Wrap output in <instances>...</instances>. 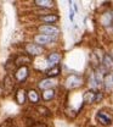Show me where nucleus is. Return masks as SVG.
I'll list each match as a JSON object with an SVG mask.
<instances>
[{
	"instance_id": "nucleus-3",
	"label": "nucleus",
	"mask_w": 113,
	"mask_h": 127,
	"mask_svg": "<svg viewBox=\"0 0 113 127\" xmlns=\"http://www.w3.org/2000/svg\"><path fill=\"white\" fill-rule=\"evenodd\" d=\"M24 50H26V54L29 55V56H40L45 53V48L37 44V43H27L24 45Z\"/></svg>"
},
{
	"instance_id": "nucleus-11",
	"label": "nucleus",
	"mask_w": 113,
	"mask_h": 127,
	"mask_svg": "<svg viewBox=\"0 0 113 127\" xmlns=\"http://www.w3.org/2000/svg\"><path fill=\"white\" fill-rule=\"evenodd\" d=\"M61 60H62V54L60 51H56V50L50 51L48 54V56H46V61L51 65V67L52 66H57L58 64L61 63Z\"/></svg>"
},
{
	"instance_id": "nucleus-10",
	"label": "nucleus",
	"mask_w": 113,
	"mask_h": 127,
	"mask_svg": "<svg viewBox=\"0 0 113 127\" xmlns=\"http://www.w3.org/2000/svg\"><path fill=\"white\" fill-rule=\"evenodd\" d=\"M32 56L27 55V54H18L16 58H14V64L16 67L19 66H29L32 64Z\"/></svg>"
},
{
	"instance_id": "nucleus-25",
	"label": "nucleus",
	"mask_w": 113,
	"mask_h": 127,
	"mask_svg": "<svg viewBox=\"0 0 113 127\" xmlns=\"http://www.w3.org/2000/svg\"><path fill=\"white\" fill-rule=\"evenodd\" d=\"M0 127H9V122H7V121H5L2 125H0Z\"/></svg>"
},
{
	"instance_id": "nucleus-4",
	"label": "nucleus",
	"mask_w": 113,
	"mask_h": 127,
	"mask_svg": "<svg viewBox=\"0 0 113 127\" xmlns=\"http://www.w3.org/2000/svg\"><path fill=\"white\" fill-rule=\"evenodd\" d=\"M15 78L10 75V73H6L2 78V82H1V87L4 89V93L6 94H10L15 91Z\"/></svg>"
},
{
	"instance_id": "nucleus-9",
	"label": "nucleus",
	"mask_w": 113,
	"mask_h": 127,
	"mask_svg": "<svg viewBox=\"0 0 113 127\" xmlns=\"http://www.w3.org/2000/svg\"><path fill=\"white\" fill-rule=\"evenodd\" d=\"M96 120L98 121V124H101L102 126H110V125H112V122H113L112 115H108L106 111H103V110L97 111Z\"/></svg>"
},
{
	"instance_id": "nucleus-22",
	"label": "nucleus",
	"mask_w": 113,
	"mask_h": 127,
	"mask_svg": "<svg viewBox=\"0 0 113 127\" xmlns=\"http://www.w3.org/2000/svg\"><path fill=\"white\" fill-rule=\"evenodd\" d=\"M103 96H105V94L102 93V92H96V95H95V103H100L102 99H103Z\"/></svg>"
},
{
	"instance_id": "nucleus-16",
	"label": "nucleus",
	"mask_w": 113,
	"mask_h": 127,
	"mask_svg": "<svg viewBox=\"0 0 113 127\" xmlns=\"http://www.w3.org/2000/svg\"><path fill=\"white\" fill-rule=\"evenodd\" d=\"M101 65L106 68L107 72H110V71L112 72L113 71V59L108 53L105 54V56H103V59H102V61H101Z\"/></svg>"
},
{
	"instance_id": "nucleus-28",
	"label": "nucleus",
	"mask_w": 113,
	"mask_h": 127,
	"mask_svg": "<svg viewBox=\"0 0 113 127\" xmlns=\"http://www.w3.org/2000/svg\"><path fill=\"white\" fill-rule=\"evenodd\" d=\"M111 27H112V30H113V23H112V26H111Z\"/></svg>"
},
{
	"instance_id": "nucleus-29",
	"label": "nucleus",
	"mask_w": 113,
	"mask_h": 127,
	"mask_svg": "<svg viewBox=\"0 0 113 127\" xmlns=\"http://www.w3.org/2000/svg\"><path fill=\"white\" fill-rule=\"evenodd\" d=\"M37 127H38V126H37Z\"/></svg>"
},
{
	"instance_id": "nucleus-24",
	"label": "nucleus",
	"mask_w": 113,
	"mask_h": 127,
	"mask_svg": "<svg viewBox=\"0 0 113 127\" xmlns=\"http://www.w3.org/2000/svg\"><path fill=\"white\" fill-rule=\"evenodd\" d=\"M73 4V9H74V12H78V5L75 2H72Z\"/></svg>"
},
{
	"instance_id": "nucleus-5",
	"label": "nucleus",
	"mask_w": 113,
	"mask_h": 127,
	"mask_svg": "<svg viewBox=\"0 0 113 127\" xmlns=\"http://www.w3.org/2000/svg\"><path fill=\"white\" fill-rule=\"evenodd\" d=\"M38 32H40V34H45L50 37H57L60 34V28L54 25H41L38 27Z\"/></svg>"
},
{
	"instance_id": "nucleus-14",
	"label": "nucleus",
	"mask_w": 113,
	"mask_h": 127,
	"mask_svg": "<svg viewBox=\"0 0 113 127\" xmlns=\"http://www.w3.org/2000/svg\"><path fill=\"white\" fill-rule=\"evenodd\" d=\"M15 100L18 105H23L27 101V89L19 87L15 92Z\"/></svg>"
},
{
	"instance_id": "nucleus-17",
	"label": "nucleus",
	"mask_w": 113,
	"mask_h": 127,
	"mask_svg": "<svg viewBox=\"0 0 113 127\" xmlns=\"http://www.w3.org/2000/svg\"><path fill=\"white\" fill-rule=\"evenodd\" d=\"M45 75H46L48 78L58 77V76L61 75V67H60L58 65H57V66H52V67H50V68H48V70L45 71Z\"/></svg>"
},
{
	"instance_id": "nucleus-23",
	"label": "nucleus",
	"mask_w": 113,
	"mask_h": 127,
	"mask_svg": "<svg viewBox=\"0 0 113 127\" xmlns=\"http://www.w3.org/2000/svg\"><path fill=\"white\" fill-rule=\"evenodd\" d=\"M74 14H75V12H74V10H73L72 7H69V20H71V21H73V20H74Z\"/></svg>"
},
{
	"instance_id": "nucleus-15",
	"label": "nucleus",
	"mask_w": 113,
	"mask_h": 127,
	"mask_svg": "<svg viewBox=\"0 0 113 127\" xmlns=\"http://www.w3.org/2000/svg\"><path fill=\"white\" fill-rule=\"evenodd\" d=\"M100 22L103 27H111L113 23V17H112V14L110 11H106L103 12L101 17H100Z\"/></svg>"
},
{
	"instance_id": "nucleus-20",
	"label": "nucleus",
	"mask_w": 113,
	"mask_h": 127,
	"mask_svg": "<svg viewBox=\"0 0 113 127\" xmlns=\"http://www.w3.org/2000/svg\"><path fill=\"white\" fill-rule=\"evenodd\" d=\"M35 111L39 114V115H41V116H44V117H51L52 116V114H51V110L46 108V106H44V105H37L35 106Z\"/></svg>"
},
{
	"instance_id": "nucleus-21",
	"label": "nucleus",
	"mask_w": 113,
	"mask_h": 127,
	"mask_svg": "<svg viewBox=\"0 0 113 127\" xmlns=\"http://www.w3.org/2000/svg\"><path fill=\"white\" fill-rule=\"evenodd\" d=\"M102 86L105 87V89H106L107 92L112 91V88H113V78H112V75H111V73H107V75L105 76L103 82H102Z\"/></svg>"
},
{
	"instance_id": "nucleus-12",
	"label": "nucleus",
	"mask_w": 113,
	"mask_h": 127,
	"mask_svg": "<svg viewBox=\"0 0 113 127\" xmlns=\"http://www.w3.org/2000/svg\"><path fill=\"white\" fill-rule=\"evenodd\" d=\"M37 84H38V88H39V89L46 91V89H51V88H54L55 86H57V82H56L54 78H48V77H45V78L40 79Z\"/></svg>"
},
{
	"instance_id": "nucleus-27",
	"label": "nucleus",
	"mask_w": 113,
	"mask_h": 127,
	"mask_svg": "<svg viewBox=\"0 0 113 127\" xmlns=\"http://www.w3.org/2000/svg\"><path fill=\"white\" fill-rule=\"evenodd\" d=\"M111 14H112V17H113V10H112V11H111Z\"/></svg>"
},
{
	"instance_id": "nucleus-7",
	"label": "nucleus",
	"mask_w": 113,
	"mask_h": 127,
	"mask_svg": "<svg viewBox=\"0 0 113 127\" xmlns=\"http://www.w3.org/2000/svg\"><path fill=\"white\" fill-rule=\"evenodd\" d=\"M57 37H50V35H45V34H35L34 35V43L45 47L48 44H51L54 42H56Z\"/></svg>"
},
{
	"instance_id": "nucleus-19",
	"label": "nucleus",
	"mask_w": 113,
	"mask_h": 127,
	"mask_svg": "<svg viewBox=\"0 0 113 127\" xmlns=\"http://www.w3.org/2000/svg\"><path fill=\"white\" fill-rule=\"evenodd\" d=\"M95 95H96V92L94 91H86L84 95H83V100L85 104H94L95 103Z\"/></svg>"
},
{
	"instance_id": "nucleus-18",
	"label": "nucleus",
	"mask_w": 113,
	"mask_h": 127,
	"mask_svg": "<svg viewBox=\"0 0 113 127\" xmlns=\"http://www.w3.org/2000/svg\"><path fill=\"white\" fill-rule=\"evenodd\" d=\"M40 94H41V100H44V101H51L56 96V91L54 88H51V89L43 91Z\"/></svg>"
},
{
	"instance_id": "nucleus-6",
	"label": "nucleus",
	"mask_w": 113,
	"mask_h": 127,
	"mask_svg": "<svg viewBox=\"0 0 113 127\" xmlns=\"http://www.w3.org/2000/svg\"><path fill=\"white\" fill-rule=\"evenodd\" d=\"M27 100L32 105H35V106L39 105L40 101H41V94H40V92H38V89H35V88L27 89Z\"/></svg>"
},
{
	"instance_id": "nucleus-2",
	"label": "nucleus",
	"mask_w": 113,
	"mask_h": 127,
	"mask_svg": "<svg viewBox=\"0 0 113 127\" xmlns=\"http://www.w3.org/2000/svg\"><path fill=\"white\" fill-rule=\"evenodd\" d=\"M84 83V79L80 75H77V73H73V75H69L65 81V87L67 89H75V88H79L83 86Z\"/></svg>"
},
{
	"instance_id": "nucleus-26",
	"label": "nucleus",
	"mask_w": 113,
	"mask_h": 127,
	"mask_svg": "<svg viewBox=\"0 0 113 127\" xmlns=\"http://www.w3.org/2000/svg\"><path fill=\"white\" fill-rule=\"evenodd\" d=\"M111 75H112V78H113V71H112V72H111Z\"/></svg>"
},
{
	"instance_id": "nucleus-13",
	"label": "nucleus",
	"mask_w": 113,
	"mask_h": 127,
	"mask_svg": "<svg viewBox=\"0 0 113 127\" xmlns=\"http://www.w3.org/2000/svg\"><path fill=\"white\" fill-rule=\"evenodd\" d=\"M33 4L37 6V7H39V9H43V10H51V9H54L55 7V1L54 0H34L33 1Z\"/></svg>"
},
{
	"instance_id": "nucleus-8",
	"label": "nucleus",
	"mask_w": 113,
	"mask_h": 127,
	"mask_svg": "<svg viewBox=\"0 0 113 127\" xmlns=\"http://www.w3.org/2000/svg\"><path fill=\"white\" fill-rule=\"evenodd\" d=\"M38 20L44 22V25H54V23H56L60 20V17L55 12H49V14H40V15H38Z\"/></svg>"
},
{
	"instance_id": "nucleus-1",
	"label": "nucleus",
	"mask_w": 113,
	"mask_h": 127,
	"mask_svg": "<svg viewBox=\"0 0 113 127\" xmlns=\"http://www.w3.org/2000/svg\"><path fill=\"white\" fill-rule=\"evenodd\" d=\"M29 75H31L29 66H19L14 70V78H15L17 84H19V86L27 82Z\"/></svg>"
}]
</instances>
